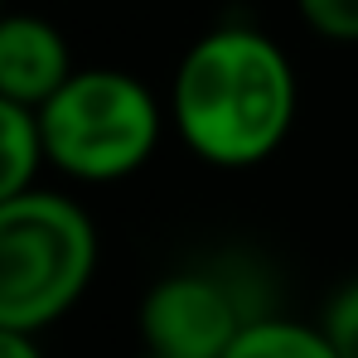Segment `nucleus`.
<instances>
[{
    "label": "nucleus",
    "instance_id": "nucleus-3",
    "mask_svg": "<svg viewBox=\"0 0 358 358\" xmlns=\"http://www.w3.org/2000/svg\"><path fill=\"white\" fill-rule=\"evenodd\" d=\"M170 112L121 68H73L68 83L39 107L44 160L78 184H117L150 165Z\"/></svg>",
    "mask_w": 358,
    "mask_h": 358
},
{
    "label": "nucleus",
    "instance_id": "nucleus-2",
    "mask_svg": "<svg viewBox=\"0 0 358 358\" xmlns=\"http://www.w3.org/2000/svg\"><path fill=\"white\" fill-rule=\"evenodd\" d=\"M97 223L59 189H24L0 203V324L44 334L97 276Z\"/></svg>",
    "mask_w": 358,
    "mask_h": 358
},
{
    "label": "nucleus",
    "instance_id": "nucleus-7",
    "mask_svg": "<svg viewBox=\"0 0 358 358\" xmlns=\"http://www.w3.org/2000/svg\"><path fill=\"white\" fill-rule=\"evenodd\" d=\"M44 136H39V112L24 102L0 97V203L34 189L44 170Z\"/></svg>",
    "mask_w": 358,
    "mask_h": 358
},
{
    "label": "nucleus",
    "instance_id": "nucleus-1",
    "mask_svg": "<svg viewBox=\"0 0 358 358\" xmlns=\"http://www.w3.org/2000/svg\"><path fill=\"white\" fill-rule=\"evenodd\" d=\"M300 87L286 49L252 29L218 24L199 34L170 78V126L189 155L213 170H252L271 160L296 126Z\"/></svg>",
    "mask_w": 358,
    "mask_h": 358
},
{
    "label": "nucleus",
    "instance_id": "nucleus-9",
    "mask_svg": "<svg viewBox=\"0 0 358 358\" xmlns=\"http://www.w3.org/2000/svg\"><path fill=\"white\" fill-rule=\"evenodd\" d=\"M320 324H324V334L334 339L339 358H358V281L339 286V291L329 296L324 315H320Z\"/></svg>",
    "mask_w": 358,
    "mask_h": 358
},
{
    "label": "nucleus",
    "instance_id": "nucleus-8",
    "mask_svg": "<svg viewBox=\"0 0 358 358\" xmlns=\"http://www.w3.org/2000/svg\"><path fill=\"white\" fill-rule=\"evenodd\" d=\"M296 15L329 44H358V0H296Z\"/></svg>",
    "mask_w": 358,
    "mask_h": 358
},
{
    "label": "nucleus",
    "instance_id": "nucleus-11",
    "mask_svg": "<svg viewBox=\"0 0 358 358\" xmlns=\"http://www.w3.org/2000/svg\"><path fill=\"white\" fill-rule=\"evenodd\" d=\"M141 358H170V354H150V349H145V354H141Z\"/></svg>",
    "mask_w": 358,
    "mask_h": 358
},
{
    "label": "nucleus",
    "instance_id": "nucleus-4",
    "mask_svg": "<svg viewBox=\"0 0 358 358\" xmlns=\"http://www.w3.org/2000/svg\"><path fill=\"white\" fill-rule=\"evenodd\" d=\"M262 315L252 310L233 281L213 271H170L160 276L136 310L141 344L170 358H223L238 329Z\"/></svg>",
    "mask_w": 358,
    "mask_h": 358
},
{
    "label": "nucleus",
    "instance_id": "nucleus-6",
    "mask_svg": "<svg viewBox=\"0 0 358 358\" xmlns=\"http://www.w3.org/2000/svg\"><path fill=\"white\" fill-rule=\"evenodd\" d=\"M223 358H339L324 324H310L296 315H252Z\"/></svg>",
    "mask_w": 358,
    "mask_h": 358
},
{
    "label": "nucleus",
    "instance_id": "nucleus-5",
    "mask_svg": "<svg viewBox=\"0 0 358 358\" xmlns=\"http://www.w3.org/2000/svg\"><path fill=\"white\" fill-rule=\"evenodd\" d=\"M68 73H73V54L54 20L20 10L0 15V97L39 112L68 83Z\"/></svg>",
    "mask_w": 358,
    "mask_h": 358
},
{
    "label": "nucleus",
    "instance_id": "nucleus-10",
    "mask_svg": "<svg viewBox=\"0 0 358 358\" xmlns=\"http://www.w3.org/2000/svg\"><path fill=\"white\" fill-rule=\"evenodd\" d=\"M0 358H49L39 349V334L29 329H5L0 324Z\"/></svg>",
    "mask_w": 358,
    "mask_h": 358
},
{
    "label": "nucleus",
    "instance_id": "nucleus-12",
    "mask_svg": "<svg viewBox=\"0 0 358 358\" xmlns=\"http://www.w3.org/2000/svg\"><path fill=\"white\" fill-rule=\"evenodd\" d=\"M0 15H5V0H0Z\"/></svg>",
    "mask_w": 358,
    "mask_h": 358
}]
</instances>
